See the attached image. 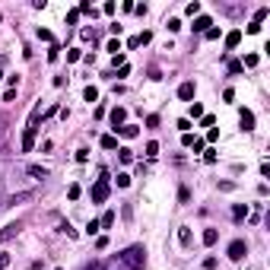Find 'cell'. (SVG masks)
I'll list each match as a JSON object with an SVG mask.
<instances>
[{
    "label": "cell",
    "instance_id": "cell-6",
    "mask_svg": "<svg viewBox=\"0 0 270 270\" xmlns=\"http://www.w3.org/2000/svg\"><path fill=\"white\" fill-rule=\"evenodd\" d=\"M111 124H114V131H118V127H124L127 124V108H111Z\"/></svg>",
    "mask_w": 270,
    "mask_h": 270
},
{
    "label": "cell",
    "instance_id": "cell-16",
    "mask_svg": "<svg viewBox=\"0 0 270 270\" xmlns=\"http://www.w3.org/2000/svg\"><path fill=\"white\" fill-rule=\"evenodd\" d=\"M245 216H248V207H245V204H239V207L232 210V219H245Z\"/></svg>",
    "mask_w": 270,
    "mask_h": 270
},
{
    "label": "cell",
    "instance_id": "cell-34",
    "mask_svg": "<svg viewBox=\"0 0 270 270\" xmlns=\"http://www.w3.org/2000/svg\"><path fill=\"white\" fill-rule=\"evenodd\" d=\"M131 185V175H118V188H127Z\"/></svg>",
    "mask_w": 270,
    "mask_h": 270
},
{
    "label": "cell",
    "instance_id": "cell-10",
    "mask_svg": "<svg viewBox=\"0 0 270 270\" xmlns=\"http://www.w3.org/2000/svg\"><path fill=\"white\" fill-rule=\"evenodd\" d=\"M210 16H197V19H194V32H207V29H210Z\"/></svg>",
    "mask_w": 270,
    "mask_h": 270
},
{
    "label": "cell",
    "instance_id": "cell-23",
    "mask_svg": "<svg viewBox=\"0 0 270 270\" xmlns=\"http://www.w3.org/2000/svg\"><path fill=\"white\" fill-rule=\"evenodd\" d=\"M165 29H168V32H178V29H181V19H168Z\"/></svg>",
    "mask_w": 270,
    "mask_h": 270
},
{
    "label": "cell",
    "instance_id": "cell-5",
    "mask_svg": "<svg viewBox=\"0 0 270 270\" xmlns=\"http://www.w3.org/2000/svg\"><path fill=\"white\" fill-rule=\"evenodd\" d=\"M19 229H23L19 222H10V226H3V229H0V245H3V242H10V239H16Z\"/></svg>",
    "mask_w": 270,
    "mask_h": 270
},
{
    "label": "cell",
    "instance_id": "cell-29",
    "mask_svg": "<svg viewBox=\"0 0 270 270\" xmlns=\"http://www.w3.org/2000/svg\"><path fill=\"white\" fill-rule=\"evenodd\" d=\"M216 121H213V114H204V118H200V127H213Z\"/></svg>",
    "mask_w": 270,
    "mask_h": 270
},
{
    "label": "cell",
    "instance_id": "cell-2",
    "mask_svg": "<svg viewBox=\"0 0 270 270\" xmlns=\"http://www.w3.org/2000/svg\"><path fill=\"white\" fill-rule=\"evenodd\" d=\"M35 131H38V108L32 111L29 127H26V134H23V153H32V146H35Z\"/></svg>",
    "mask_w": 270,
    "mask_h": 270
},
{
    "label": "cell",
    "instance_id": "cell-4",
    "mask_svg": "<svg viewBox=\"0 0 270 270\" xmlns=\"http://www.w3.org/2000/svg\"><path fill=\"white\" fill-rule=\"evenodd\" d=\"M245 254H248V245H245L242 239H235L232 245H229V258H232V261H242Z\"/></svg>",
    "mask_w": 270,
    "mask_h": 270
},
{
    "label": "cell",
    "instance_id": "cell-19",
    "mask_svg": "<svg viewBox=\"0 0 270 270\" xmlns=\"http://www.w3.org/2000/svg\"><path fill=\"white\" fill-rule=\"evenodd\" d=\"M146 156H159V143H156V140H150V143H146Z\"/></svg>",
    "mask_w": 270,
    "mask_h": 270
},
{
    "label": "cell",
    "instance_id": "cell-33",
    "mask_svg": "<svg viewBox=\"0 0 270 270\" xmlns=\"http://www.w3.org/2000/svg\"><path fill=\"white\" fill-rule=\"evenodd\" d=\"M245 32H248V35H258L261 26H258V23H248V29H245Z\"/></svg>",
    "mask_w": 270,
    "mask_h": 270
},
{
    "label": "cell",
    "instance_id": "cell-21",
    "mask_svg": "<svg viewBox=\"0 0 270 270\" xmlns=\"http://www.w3.org/2000/svg\"><path fill=\"white\" fill-rule=\"evenodd\" d=\"M80 13H92V16H96V6H92L89 0H83V3H80Z\"/></svg>",
    "mask_w": 270,
    "mask_h": 270
},
{
    "label": "cell",
    "instance_id": "cell-11",
    "mask_svg": "<svg viewBox=\"0 0 270 270\" xmlns=\"http://www.w3.org/2000/svg\"><path fill=\"white\" fill-rule=\"evenodd\" d=\"M26 172H29L32 178H38V181H42V178H48V172H45L42 165H29V168H26Z\"/></svg>",
    "mask_w": 270,
    "mask_h": 270
},
{
    "label": "cell",
    "instance_id": "cell-9",
    "mask_svg": "<svg viewBox=\"0 0 270 270\" xmlns=\"http://www.w3.org/2000/svg\"><path fill=\"white\" fill-rule=\"evenodd\" d=\"M239 42H242V32H239V29H232V32L226 35V48H239Z\"/></svg>",
    "mask_w": 270,
    "mask_h": 270
},
{
    "label": "cell",
    "instance_id": "cell-39",
    "mask_svg": "<svg viewBox=\"0 0 270 270\" xmlns=\"http://www.w3.org/2000/svg\"><path fill=\"white\" fill-rule=\"evenodd\" d=\"M0 77H3V73H0Z\"/></svg>",
    "mask_w": 270,
    "mask_h": 270
},
{
    "label": "cell",
    "instance_id": "cell-24",
    "mask_svg": "<svg viewBox=\"0 0 270 270\" xmlns=\"http://www.w3.org/2000/svg\"><path fill=\"white\" fill-rule=\"evenodd\" d=\"M99 226H105V229H108V226H114V213H105V216H102V222H99Z\"/></svg>",
    "mask_w": 270,
    "mask_h": 270
},
{
    "label": "cell",
    "instance_id": "cell-35",
    "mask_svg": "<svg viewBox=\"0 0 270 270\" xmlns=\"http://www.w3.org/2000/svg\"><path fill=\"white\" fill-rule=\"evenodd\" d=\"M77 19H80V10H70V13H67V23H70V26L77 23Z\"/></svg>",
    "mask_w": 270,
    "mask_h": 270
},
{
    "label": "cell",
    "instance_id": "cell-3",
    "mask_svg": "<svg viewBox=\"0 0 270 270\" xmlns=\"http://www.w3.org/2000/svg\"><path fill=\"white\" fill-rule=\"evenodd\" d=\"M108 191H111V188H108V178H99L96 185H92V200H96V204H105Z\"/></svg>",
    "mask_w": 270,
    "mask_h": 270
},
{
    "label": "cell",
    "instance_id": "cell-22",
    "mask_svg": "<svg viewBox=\"0 0 270 270\" xmlns=\"http://www.w3.org/2000/svg\"><path fill=\"white\" fill-rule=\"evenodd\" d=\"M178 242H181V245H191V232H188V229H181V232H178Z\"/></svg>",
    "mask_w": 270,
    "mask_h": 270
},
{
    "label": "cell",
    "instance_id": "cell-26",
    "mask_svg": "<svg viewBox=\"0 0 270 270\" xmlns=\"http://www.w3.org/2000/svg\"><path fill=\"white\" fill-rule=\"evenodd\" d=\"M242 67H258V54H248V57H245V64H242Z\"/></svg>",
    "mask_w": 270,
    "mask_h": 270
},
{
    "label": "cell",
    "instance_id": "cell-14",
    "mask_svg": "<svg viewBox=\"0 0 270 270\" xmlns=\"http://www.w3.org/2000/svg\"><path fill=\"white\" fill-rule=\"evenodd\" d=\"M83 99H86V102H96V99H99L96 86H86V89H83Z\"/></svg>",
    "mask_w": 270,
    "mask_h": 270
},
{
    "label": "cell",
    "instance_id": "cell-17",
    "mask_svg": "<svg viewBox=\"0 0 270 270\" xmlns=\"http://www.w3.org/2000/svg\"><path fill=\"white\" fill-rule=\"evenodd\" d=\"M267 13H270V10H267V6H261V10H258V13H254V19H251V23H258V26H261V23H264V19H267Z\"/></svg>",
    "mask_w": 270,
    "mask_h": 270
},
{
    "label": "cell",
    "instance_id": "cell-15",
    "mask_svg": "<svg viewBox=\"0 0 270 270\" xmlns=\"http://www.w3.org/2000/svg\"><path fill=\"white\" fill-rule=\"evenodd\" d=\"M99 143H102V150H114V146H118V140H114L111 134H108V137H102Z\"/></svg>",
    "mask_w": 270,
    "mask_h": 270
},
{
    "label": "cell",
    "instance_id": "cell-28",
    "mask_svg": "<svg viewBox=\"0 0 270 270\" xmlns=\"http://www.w3.org/2000/svg\"><path fill=\"white\" fill-rule=\"evenodd\" d=\"M38 38H42V42H54V35H51L48 29H38Z\"/></svg>",
    "mask_w": 270,
    "mask_h": 270
},
{
    "label": "cell",
    "instance_id": "cell-38",
    "mask_svg": "<svg viewBox=\"0 0 270 270\" xmlns=\"http://www.w3.org/2000/svg\"><path fill=\"white\" fill-rule=\"evenodd\" d=\"M3 134H6V118L0 114V140H3Z\"/></svg>",
    "mask_w": 270,
    "mask_h": 270
},
{
    "label": "cell",
    "instance_id": "cell-31",
    "mask_svg": "<svg viewBox=\"0 0 270 270\" xmlns=\"http://www.w3.org/2000/svg\"><path fill=\"white\" fill-rule=\"evenodd\" d=\"M118 153H121V162H131V159H134V153L127 150V146H124V150H118Z\"/></svg>",
    "mask_w": 270,
    "mask_h": 270
},
{
    "label": "cell",
    "instance_id": "cell-7",
    "mask_svg": "<svg viewBox=\"0 0 270 270\" xmlns=\"http://www.w3.org/2000/svg\"><path fill=\"white\" fill-rule=\"evenodd\" d=\"M239 121H242V131H254V114L248 111V108L239 111Z\"/></svg>",
    "mask_w": 270,
    "mask_h": 270
},
{
    "label": "cell",
    "instance_id": "cell-1",
    "mask_svg": "<svg viewBox=\"0 0 270 270\" xmlns=\"http://www.w3.org/2000/svg\"><path fill=\"white\" fill-rule=\"evenodd\" d=\"M121 261H124L131 270H143L146 267V248L143 245H131L121 251Z\"/></svg>",
    "mask_w": 270,
    "mask_h": 270
},
{
    "label": "cell",
    "instance_id": "cell-30",
    "mask_svg": "<svg viewBox=\"0 0 270 270\" xmlns=\"http://www.w3.org/2000/svg\"><path fill=\"white\" fill-rule=\"evenodd\" d=\"M96 248H99V251H105V248H108V239H105V235H99V239H96Z\"/></svg>",
    "mask_w": 270,
    "mask_h": 270
},
{
    "label": "cell",
    "instance_id": "cell-27",
    "mask_svg": "<svg viewBox=\"0 0 270 270\" xmlns=\"http://www.w3.org/2000/svg\"><path fill=\"white\" fill-rule=\"evenodd\" d=\"M6 267H10V254L0 251V270H6Z\"/></svg>",
    "mask_w": 270,
    "mask_h": 270
},
{
    "label": "cell",
    "instance_id": "cell-36",
    "mask_svg": "<svg viewBox=\"0 0 270 270\" xmlns=\"http://www.w3.org/2000/svg\"><path fill=\"white\" fill-rule=\"evenodd\" d=\"M67 194H70V200H77L80 197V185H70V191H67Z\"/></svg>",
    "mask_w": 270,
    "mask_h": 270
},
{
    "label": "cell",
    "instance_id": "cell-32",
    "mask_svg": "<svg viewBox=\"0 0 270 270\" xmlns=\"http://www.w3.org/2000/svg\"><path fill=\"white\" fill-rule=\"evenodd\" d=\"M83 270H105V264H102V261H92V264H86Z\"/></svg>",
    "mask_w": 270,
    "mask_h": 270
},
{
    "label": "cell",
    "instance_id": "cell-25",
    "mask_svg": "<svg viewBox=\"0 0 270 270\" xmlns=\"http://www.w3.org/2000/svg\"><path fill=\"white\" fill-rule=\"evenodd\" d=\"M80 57H83V54H80L77 48H73V51H67V60H70V64H77V60H80Z\"/></svg>",
    "mask_w": 270,
    "mask_h": 270
},
{
    "label": "cell",
    "instance_id": "cell-12",
    "mask_svg": "<svg viewBox=\"0 0 270 270\" xmlns=\"http://www.w3.org/2000/svg\"><path fill=\"white\" fill-rule=\"evenodd\" d=\"M118 131H121V137H127V140H134V137H137V127H134V124H124V127H118Z\"/></svg>",
    "mask_w": 270,
    "mask_h": 270
},
{
    "label": "cell",
    "instance_id": "cell-18",
    "mask_svg": "<svg viewBox=\"0 0 270 270\" xmlns=\"http://www.w3.org/2000/svg\"><path fill=\"white\" fill-rule=\"evenodd\" d=\"M191 118H204V105L200 102H191Z\"/></svg>",
    "mask_w": 270,
    "mask_h": 270
},
{
    "label": "cell",
    "instance_id": "cell-20",
    "mask_svg": "<svg viewBox=\"0 0 270 270\" xmlns=\"http://www.w3.org/2000/svg\"><path fill=\"white\" fill-rule=\"evenodd\" d=\"M188 16H200V3H197V0H194V3H188Z\"/></svg>",
    "mask_w": 270,
    "mask_h": 270
},
{
    "label": "cell",
    "instance_id": "cell-13",
    "mask_svg": "<svg viewBox=\"0 0 270 270\" xmlns=\"http://www.w3.org/2000/svg\"><path fill=\"white\" fill-rule=\"evenodd\" d=\"M216 239H219V232H216V229H207V232H204V245H207V248L216 245Z\"/></svg>",
    "mask_w": 270,
    "mask_h": 270
},
{
    "label": "cell",
    "instance_id": "cell-8",
    "mask_svg": "<svg viewBox=\"0 0 270 270\" xmlns=\"http://www.w3.org/2000/svg\"><path fill=\"white\" fill-rule=\"evenodd\" d=\"M178 99L191 102V99H194V83H181V86H178Z\"/></svg>",
    "mask_w": 270,
    "mask_h": 270
},
{
    "label": "cell",
    "instance_id": "cell-37",
    "mask_svg": "<svg viewBox=\"0 0 270 270\" xmlns=\"http://www.w3.org/2000/svg\"><path fill=\"white\" fill-rule=\"evenodd\" d=\"M108 51H111V54H121V42H108Z\"/></svg>",
    "mask_w": 270,
    "mask_h": 270
}]
</instances>
